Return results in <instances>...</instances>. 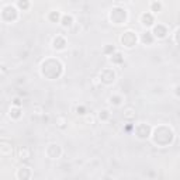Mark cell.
<instances>
[{"label":"cell","mask_w":180,"mask_h":180,"mask_svg":"<svg viewBox=\"0 0 180 180\" xmlns=\"http://www.w3.org/2000/svg\"><path fill=\"white\" fill-rule=\"evenodd\" d=\"M110 18H111V21H114V24H121L127 18V11H125V9H114L111 10Z\"/></svg>","instance_id":"cell-1"},{"label":"cell","mask_w":180,"mask_h":180,"mask_svg":"<svg viewBox=\"0 0 180 180\" xmlns=\"http://www.w3.org/2000/svg\"><path fill=\"white\" fill-rule=\"evenodd\" d=\"M121 42L124 44L127 48L134 47L135 42H137V35H135V33H132V31H127V33H124L123 37H121Z\"/></svg>","instance_id":"cell-2"},{"label":"cell","mask_w":180,"mask_h":180,"mask_svg":"<svg viewBox=\"0 0 180 180\" xmlns=\"http://www.w3.org/2000/svg\"><path fill=\"white\" fill-rule=\"evenodd\" d=\"M100 77H101V80H103L104 83H111V82H114L116 73H114V70H111V69H104L103 72H101V75H100Z\"/></svg>","instance_id":"cell-3"},{"label":"cell","mask_w":180,"mask_h":180,"mask_svg":"<svg viewBox=\"0 0 180 180\" xmlns=\"http://www.w3.org/2000/svg\"><path fill=\"white\" fill-rule=\"evenodd\" d=\"M167 34L166 31V27L162 26V24H158V26H155L154 28V35L155 37H158V38H165Z\"/></svg>","instance_id":"cell-4"},{"label":"cell","mask_w":180,"mask_h":180,"mask_svg":"<svg viewBox=\"0 0 180 180\" xmlns=\"http://www.w3.org/2000/svg\"><path fill=\"white\" fill-rule=\"evenodd\" d=\"M141 21H142V26H145V27H149L154 24V16L151 13H144L142 14V17H141Z\"/></svg>","instance_id":"cell-5"},{"label":"cell","mask_w":180,"mask_h":180,"mask_svg":"<svg viewBox=\"0 0 180 180\" xmlns=\"http://www.w3.org/2000/svg\"><path fill=\"white\" fill-rule=\"evenodd\" d=\"M65 45H66V42H65V39L62 38V37H56V38L54 39V48L62 49V48H65Z\"/></svg>","instance_id":"cell-6"},{"label":"cell","mask_w":180,"mask_h":180,"mask_svg":"<svg viewBox=\"0 0 180 180\" xmlns=\"http://www.w3.org/2000/svg\"><path fill=\"white\" fill-rule=\"evenodd\" d=\"M61 23H62V26H64V27L72 26L73 17H72V16H64V17H62V20H61Z\"/></svg>","instance_id":"cell-7"},{"label":"cell","mask_w":180,"mask_h":180,"mask_svg":"<svg viewBox=\"0 0 180 180\" xmlns=\"http://www.w3.org/2000/svg\"><path fill=\"white\" fill-rule=\"evenodd\" d=\"M154 41V37H152V33H145L144 37H142V42L144 44H151Z\"/></svg>","instance_id":"cell-8"},{"label":"cell","mask_w":180,"mask_h":180,"mask_svg":"<svg viewBox=\"0 0 180 180\" xmlns=\"http://www.w3.org/2000/svg\"><path fill=\"white\" fill-rule=\"evenodd\" d=\"M151 9H152V11H155V13H158L159 10L162 9V3H151Z\"/></svg>","instance_id":"cell-9"},{"label":"cell","mask_w":180,"mask_h":180,"mask_svg":"<svg viewBox=\"0 0 180 180\" xmlns=\"http://www.w3.org/2000/svg\"><path fill=\"white\" fill-rule=\"evenodd\" d=\"M107 117H108V111H107V110H103V111H100V118L106 120Z\"/></svg>","instance_id":"cell-10"},{"label":"cell","mask_w":180,"mask_h":180,"mask_svg":"<svg viewBox=\"0 0 180 180\" xmlns=\"http://www.w3.org/2000/svg\"><path fill=\"white\" fill-rule=\"evenodd\" d=\"M51 18L52 20H58V18H59V13H58V11H56V13L54 11V13L51 14Z\"/></svg>","instance_id":"cell-11"},{"label":"cell","mask_w":180,"mask_h":180,"mask_svg":"<svg viewBox=\"0 0 180 180\" xmlns=\"http://www.w3.org/2000/svg\"><path fill=\"white\" fill-rule=\"evenodd\" d=\"M18 6H20V7H24V9H26V7H28V3H27V2H24V3H23V2H18Z\"/></svg>","instance_id":"cell-12"},{"label":"cell","mask_w":180,"mask_h":180,"mask_svg":"<svg viewBox=\"0 0 180 180\" xmlns=\"http://www.w3.org/2000/svg\"><path fill=\"white\" fill-rule=\"evenodd\" d=\"M175 90H176V95H177V96H180V86H176V87H175Z\"/></svg>","instance_id":"cell-13"},{"label":"cell","mask_w":180,"mask_h":180,"mask_svg":"<svg viewBox=\"0 0 180 180\" xmlns=\"http://www.w3.org/2000/svg\"><path fill=\"white\" fill-rule=\"evenodd\" d=\"M14 106H20V100L18 99H14Z\"/></svg>","instance_id":"cell-14"}]
</instances>
